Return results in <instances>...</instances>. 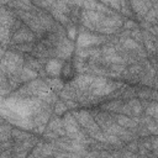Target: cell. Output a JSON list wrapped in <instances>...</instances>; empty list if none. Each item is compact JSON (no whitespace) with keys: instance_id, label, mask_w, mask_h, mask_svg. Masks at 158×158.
Here are the masks:
<instances>
[{"instance_id":"6da1fadb","label":"cell","mask_w":158,"mask_h":158,"mask_svg":"<svg viewBox=\"0 0 158 158\" xmlns=\"http://www.w3.org/2000/svg\"><path fill=\"white\" fill-rule=\"evenodd\" d=\"M23 56L16 51L6 49L4 58L0 62V73L5 77L17 74L23 68Z\"/></svg>"},{"instance_id":"7a4b0ae2","label":"cell","mask_w":158,"mask_h":158,"mask_svg":"<svg viewBox=\"0 0 158 158\" xmlns=\"http://www.w3.org/2000/svg\"><path fill=\"white\" fill-rule=\"evenodd\" d=\"M36 41H37L36 35L25 23H22V26L19 30H16L14 33H11V36H10V46L25 44V43H35Z\"/></svg>"},{"instance_id":"3957f363","label":"cell","mask_w":158,"mask_h":158,"mask_svg":"<svg viewBox=\"0 0 158 158\" xmlns=\"http://www.w3.org/2000/svg\"><path fill=\"white\" fill-rule=\"evenodd\" d=\"M74 49H75V43L70 40H68L67 37H64L59 44L56 47L54 51V58L62 59V60H68L72 59L73 54H74Z\"/></svg>"},{"instance_id":"277c9868","label":"cell","mask_w":158,"mask_h":158,"mask_svg":"<svg viewBox=\"0 0 158 158\" xmlns=\"http://www.w3.org/2000/svg\"><path fill=\"white\" fill-rule=\"evenodd\" d=\"M154 1H130L131 9L133 11L135 19L137 22L142 21L143 17L147 15V12L152 9Z\"/></svg>"},{"instance_id":"5b68a950","label":"cell","mask_w":158,"mask_h":158,"mask_svg":"<svg viewBox=\"0 0 158 158\" xmlns=\"http://www.w3.org/2000/svg\"><path fill=\"white\" fill-rule=\"evenodd\" d=\"M77 75H78V73H77V69L73 64V60L72 59L64 60V63L62 65V69H60V74H59L60 80L64 84H69L70 81H73L75 79Z\"/></svg>"},{"instance_id":"8992f818","label":"cell","mask_w":158,"mask_h":158,"mask_svg":"<svg viewBox=\"0 0 158 158\" xmlns=\"http://www.w3.org/2000/svg\"><path fill=\"white\" fill-rule=\"evenodd\" d=\"M62 121H63V127L65 130V133L67 136L69 135H73V133H77L80 131V126L78 123V121L75 120V117L73 116V114L70 111L65 112L63 116H62Z\"/></svg>"},{"instance_id":"52a82bcc","label":"cell","mask_w":158,"mask_h":158,"mask_svg":"<svg viewBox=\"0 0 158 158\" xmlns=\"http://www.w3.org/2000/svg\"><path fill=\"white\" fill-rule=\"evenodd\" d=\"M63 63H64V60L58 59V58L49 59L43 65V69H44L47 77H49V78H59V74H60V69H62Z\"/></svg>"},{"instance_id":"ba28073f","label":"cell","mask_w":158,"mask_h":158,"mask_svg":"<svg viewBox=\"0 0 158 158\" xmlns=\"http://www.w3.org/2000/svg\"><path fill=\"white\" fill-rule=\"evenodd\" d=\"M136 99L141 101H157V93L156 89L136 85Z\"/></svg>"},{"instance_id":"9c48e42d","label":"cell","mask_w":158,"mask_h":158,"mask_svg":"<svg viewBox=\"0 0 158 158\" xmlns=\"http://www.w3.org/2000/svg\"><path fill=\"white\" fill-rule=\"evenodd\" d=\"M115 122L125 130H132L138 126V117H128L120 114H114Z\"/></svg>"},{"instance_id":"30bf717a","label":"cell","mask_w":158,"mask_h":158,"mask_svg":"<svg viewBox=\"0 0 158 158\" xmlns=\"http://www.w3.org/2000/svg\"><path fill=\"white\" fill-rule=\"evenodd\" d=\"M47 130L53 131V132L57 133L59 137H62V136H67L65 130H64V127H63L62 117H59V116H57V115H54V114L52 115L49 122L47 123Z\"/></svg>"},{"instance_id":"8fae6325","label":"cell","mask_w":158,"mask_h":158,"mask_svg":"<svg viewBox=\"0 0 158 158\" xmlns=\"http://www.w3.org/2000/svg\"><path fill=\"white\" fill-rule=\"evenodd\" d=\"M32 132H28V131H25V130H21L19 127H14L12 126V130H11V139L14 143H20L22 141H26L28 138L32 137Z\"/></svg>"},{"instance_id":"7c38bea8","label":"cell","mask_w":158,"mask_h":158,"mask_svg":"<svg viewBox=\"0 0 158 158\" xmlns=\"http://www.w3.org/2000/svg\"><path fill=\"white\" fill-rule=\"evenodd\" d=\"M23 67H26V68H28V69H31L36 73H38L40 70L43 69V64L37 58L32 57L31 54H25L23 56Z\"/></svg>"},{"instance_id":"4fadbf2b","label":"cell","mask_w":158,"mask_h":158,"mask_svg":"<svg viewBox=\"0 0 158 158\" xmlns=\"http://www.w3.org/2000/svg\"><path fill=\"white\" fill-rule=\"evenodd\" d=\"M43 81L48 85V88L56 94V95H59V93L64 89L65 84L60 80V78H49V77H46L43 79Z\"/></svg>"},{"instance_id":"5bb4252c","label":"cell","mask_w":158,"mask_h":158,"mask_svg":"<svg viewBox=\"0 0 158 158\" xmlns=\"http://www.w3.org/2000/svg\"><path fill=\"white\" fill-rule=\"evenodd\" d=\"M128 104V106L131 107V111H132V117H139L143 115V105L141 102V100L138 99H131L128 101H126Z\"/></svg>"},{"instance_id":"9a60e30c","label":"cell","mask_w":158,"mask_h":158,"mask_svg":"<svg viewBox=\"0 0 158 158\" xmlns=\"http://www.w3.org/2000/svg\"><path fill=\"white\" fill-rule=\"evenodd\" d=\"M118 14L123 17V19H130V20H136L133 11L131 9L130 1H120V11Z\"/></svg>"},{"instance_id":"2e32d148","label":"cell","mask_w":158,"mask_h":158,"mask_svg":"<svg viewBox=\"0 0 158 158\" xmlns=\"http://www.w3.org/2000/svg\"><path fill=\"white\" fill-rule=\"evenodd\" d=\"M143 115L144 116H148L153 120L157 121V117H158V109H157V101H149L147 104V106L144 107L143 110Z\"/></svg>"},{"instance_id":"e0dca14e","label":"cell","mask_w":158,"mask_h":158,"mask_svg":"<svg viewBox=\"0 0 158 158\" xmlns=\"http://www.w3.org/2000/svg\"><path fill=\"white\" fill-rule=\"evenodd\" d=\"M11 130H12V126L9 122L0 123V143L11 139Z\"/></svg>"},{"instance_id":"ac0fdd59","label":"cell","mask_w":158,"mask_h":158,"mask_svg":"<svg viewBox=\"0 0 158 158\" xmlns=\"http://www.w3.org/2000/svg\"><path fill=\"white\" fill-rule=\"evenodd\" d=\"M20 78H21L22 84H26V83H28V81H31V80H33V79H36V78H38V74H37L36 72H33V70H31V69L23 67V68L21 69Z\"/></svg>"},{"instance_id":"d6986e66","label":"cell","mask_w":158,"mask_h":158,"mask_svg":"<svg viewBox=\"0 0 158 158\" xmlns=\"http://www.w3.org/2000/svg\"><path fill=\"white\" fill-rule=\"evenodd\" d=\"M69 110H68V107L65 106V104L60 100V99H58L57 101H56V104L53 105V114L54 115H57V116H59V117H62L65 112H68Z\"/></svg>"},{"instance_id":"ffe728a7","label":"cell","mask_w":158,"mask_h":158,"mask_svg":"<svg viewBox=\"0 0 158 158\" xmlns=\"http://www.w3.org/2000/svg\"><path fill=\"white\" fill-rule=\"evenodd\" d=\"M138 27V22L136 20H130V19H125L123 20V23H122V30H126V31H132L135 28Z\"/></svg>"},{"instance_id":"44dd1931","label":"cell","mask_w":158,"mask_h":158,"mask_svg":"<svg viewBox=\"0 0 158 158\" xmlns=\"http://www.w3.org/2000/svg\"><path fill=\"white\" fill-rule=\"evenodd\" d=\"M83 158H99V151H88Z\"/></svg>"},{"instance_id":"7402d4cb","label":"cell","mask_w":158,"mask_h":158,"mask_svg":"<svg viewBox=\"0 0 158 158\" xmlns=\"http://www.w3.org/2000/svg\"><path fill=\"white\" fill-rule=\"evenodd\" d=\"M0 158H16L14 152L10 149V151H5V152H1L0 154Z\"/></svg>"},{"instance_id":"603a6c76","label":"cell","mask_w":158,"mask_h":158,"mask_svg":"<svg viewBox=\"0 0 158 158\" xmlns=\"http://www.w3.org/2000/svg\"><path fill=\"white\" fill-rule=\"evenodd\" d=\"M5 52H6V49H4L2 47H0V62H1V59L4 58V54H5Z\"/></svg>"},{"instance_id":"cb8c5ba5","label":"cell","mask_w":158,"mask_h":158,"mask_svg":"<svg viewBox=\"0 0 158 158\" xmlns=\"http://www.w3.org/2000/svg\"><path fill=\"white\" fill-rule=\"evenodd\" d=\"M0 123H6V120L0 115Z\"/></svg>"},{"instance_id":"d4e9b609","label":"cell","mask_w":158,"mask_h":158,"mask_svg":"<svg viewBox=\"0 0 158 158\" xmlns=\"http://www.w3.org/2000/svg\"><path fill=\"white\" fill-rule=\"evenodd\" d=\"M0 154H1V151H0Z\"/></svg>"}]
</instances>
